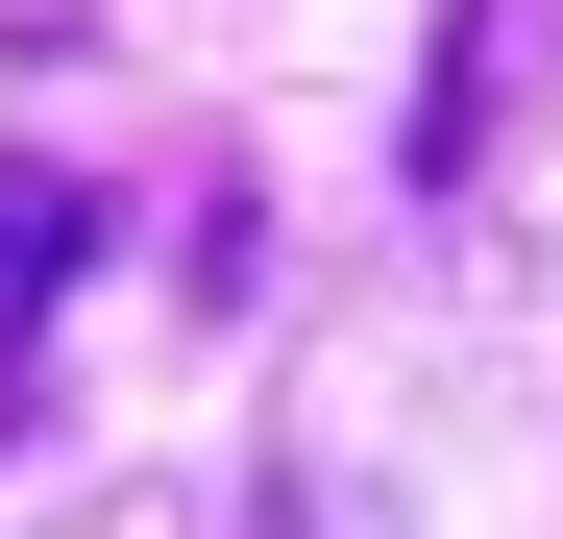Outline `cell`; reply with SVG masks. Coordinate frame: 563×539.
Returning a JSON list of instances; mask_svg holds the SVG:
<instances>
[{
  "mask_svg": "<svg viewBox=\"0 0 563 539\" xmlns=\"http://www.w3.org/2000/svg\"><path fill=\"white\" fill-rule=\"evenodd\" d=\"M490 99H515V25L465 0V25H441V74H417V197H465V147H490Z\"/></svg>",
  "mask_w": 563,
  "mask_h": 539,
  "instance_id": "6da1fadb",
  "label": "cell"
},
{
  "mask_svg": "<svg viewBox=\"0 0 563 539\" xmlns=\"http://www.w3.org/2000/svg\"><path fill=\"white\" fill-rule=\"evenodd\" d=\"M74 245H99V221H74L49 172H0V343H25V295H74Z\"/></svg>",
  "mask_w": 563,
  "mask_h": 539,
  "instance_id": "7a4b0ae2",
  "label": "cell"
}]
</instances>
